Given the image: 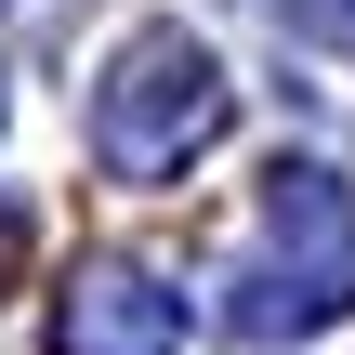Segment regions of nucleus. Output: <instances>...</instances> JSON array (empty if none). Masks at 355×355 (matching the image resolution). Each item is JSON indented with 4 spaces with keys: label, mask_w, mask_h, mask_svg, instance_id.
<instances>
[{
    "label": "nucleus",
    "mask_w": 355,
    "mask_h": 355,
    "mask_svg": "<svg viewBox=\"0 0 355 355\" xmlns=\"http://www.w3.org/2000/svg\"><path fill=\"white\" fill-rule=\"evenodd\" d=\"M250 303H224L237 329H329L355 316V198L343 171H316V158H277L263 171V211H250V277H237Z\"/></svg>",
    "instance_id": "nucleus-2"
},
{
    "label": "nucleus",
    "mask_w": 355,
    "mask_h": 355,
    "mask_svg": "<svg viewBox=\"0 0 355 355\" xmlns=\"http://www.w3.org/2000/svg\"><path fill=\"white\" fill-rule=\"evenodd\" d=\"M224 119H237V79H224V53L198 26H132L105 53V79H92V158H105V184H171L184 158L224 145Z\"/></svg>",
    "instance_id": "nucleus-1"
},
{
    "label": "nucleus",
    "mask_w": 355,
    "mask_h": 355,
    "mask_svg": "<svg viewBox=\"0 0 355 355\" xmlns=\"http://www.w3.org/2000/svg\"><path fill=\"white\" fill-rule=\"evenodd\" d=\"M53 355H184V303H171L145 263L92 250V263H66V290H53Z\"/></svg>",
    "instance_id": "nucleus-3"
},
{
    "label": "nucleus",
    "mask_w": 355,
    "mask_h": 355,
    "mask_svg": "<svg viewBox=\"0 0 355 355\" xmlns=\"http://www.w3.org/2000/svg\"><path fill=\"white\" fill-rule=\"evenodd\" d=\"M303 26H316V40H343V53H355V0H303Z\"/></svg>",
    "instance_id": "nucleus-4"
}]
</instances>
